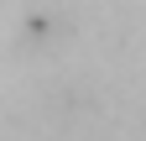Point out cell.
I'll return each mask as SVG.
<instances>
[]
</instances>
